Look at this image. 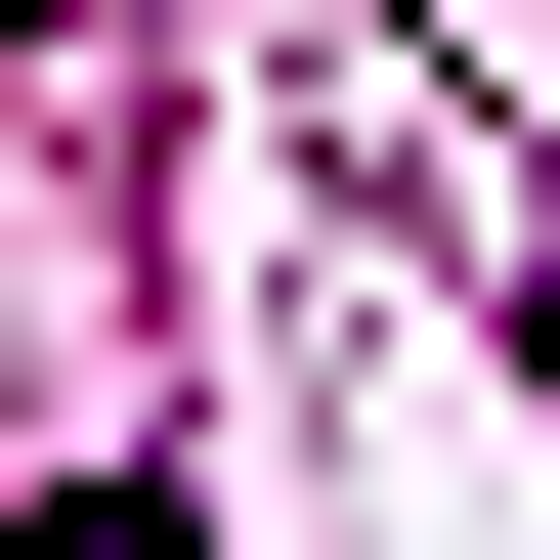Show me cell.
Segmentation results:
<instances>
[{"label":"cell","mask_w":560,"mask_h":560,"mask_svg":"<svg viewBox=\"0 0 560 560\" xmlns=\"http://www.w3.org/2000/svg\"><path fill=\"white\" fill-rule=\"evenodd\" d=\"M517 302H560V215H517Z\"/></svg>","instance_id":"6da1fadb"}]
</instances>
